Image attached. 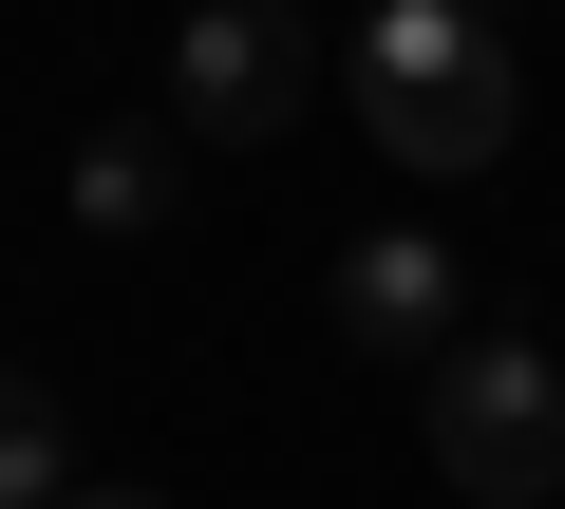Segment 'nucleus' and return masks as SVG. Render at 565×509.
Here are the masks:
<instances>
[{
  "mask_svg": "<svg viewBox=\"0 0 565 509\" xmlns=\"http://www.w3.org/2000/svg\"><path fill=\"white\" fill-rule=\"evenodd\" d=\"M340 95H359V132H377L415 189H471V170L509 151V114H527V76H509V39L471 20V0H359Z\"/></svg>",
  "mask_w": 565,
  "mask_h": 509,
  "instance_id": "1",
  "label": "nucleus"
},
{
  "mask_svg": "<svg viewBox=\"0 0 565 509\" xmlns=\"http://www.w3.org/2000/svg\"><path fill=\"white\" fill-rule=\"evenodd\" d=\"M57 453H76V434H57V396H39L20 359H0V509H57V490H76Z\"/></svg>",
  "mask_w": 565,
  "mask_h": 509,
  "instance_id": "6",
  "label": "nucleus"
},
{
  "mask_svg": "<svg viewBox=\"0 0 565 509\" xmlns=\"http://www.w3.org/2000/svg\"><path fill=\"white\" fill-rule=\"evenodd\" d=\"M57 509H170V490H57Z\"/></svg>",
  "mask_w": 565,
  "mask_h": 509,
  "instance_id": "7",
  "label": "nucleus"
},
{
  "mask_svg": "<svg viewBox=\"0 0 565 509\" xmlns=\"http://www.w3.org/2000/svg\"><path fill=\"white\" fill-rule=\"evenodd\" d=\"M189 208V114H132V132H76V226L95 245H151Z\"/></svg>",
  "mask_w": 565,
  "mask_h": 509,
  "instance_id": "5",
  "label": "nucleus"
},
{
  "mask_svg": "<svg viewBox=\"0 0 565 509\" xmlns=\"http://www.w3.org/2000/svg\"><path fill=\"white\" fill-rule=\"evenodd\" d=\"M471 20H490V0H471Z\"/></svg>",
  "mask_w": 565,
  "mask_h": 509,
  "instance_id": "8",
  "label": "nucleus"
},
{
  "mask_svg": "<svg viewBox=\"0 0 565 509\" xmlns=\"http://www.w3.org/2000/svg\"><path fill=\"white\" fill-rule=\"evenodd\" d=\"M452 303H471V265H452L434 226H359V245H340V340H359V359H452V340H471Z\"/></svg>",
  "mask_w": 565,
  "mask_h": 509,
  "instance_id": "4",
  "label": "nucleus"
},
{
  "mask_svg": "<svg viewBox=\"0 0 565 509\" xmlns=\"http://www.w3.org/2000/svg\"><path fill=\"white\" fill-rule=\"evenodd\" d=\"M434 471L471 490V509H546L565 490V359L546 340H452L434 359Z\"/></svg>",
  "mask_w": 565,
  "mask_h": 509,
  "instance_id": "2",
  "label": "nucleus"
},
{
  "mask_svg": "<svg viewBox=\"0 0 565 509\" xmlns=\"http://www.w3.org/2000/svg\"><path fill=\"white\" fill-rule=\"evenodd\" d=\"M302 95H321V39H302V0H189V20H170V114H189L207 151L282 132Z\"/></svg>",
  "mask_w": 565,
  "mask_h": 509,
  "instance_id": "3",
  "label": "nucleus"
}]
</instances>
